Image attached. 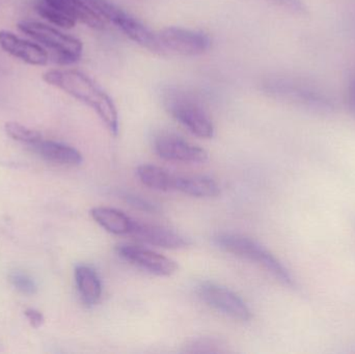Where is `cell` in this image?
<instances>
[{
    "label": "cell",
    "mask_w": 355,
    "mask_h": 354,
    "mask_svg": "<svg viewBox=\"0 0 355 354\" xmlns=\"http://www.w3.org/2000/svg\"><path fill=\"white\" fill-rule=\"evenodd\" d=\"M218 346L217 343L213 340H198L189 345L190 349L188 353H213L215 351L212 347Z\"/></svg>",
    "instance_id": "cb8c5ba5"
},
{
    "label": "cell",
    "mask_w": 355,
    "mask_h": 354,
    "mask_svg": "<svg viewBox=\"0 0 355 354\" xmlns=\"http://www.w3.org/2000/svg\"><path fill=\"white\" fill-rule=\"evenodd\" d=\"M270 1L296 16H308L309 15V8L304 0H270Z\"/></svg>",
    "instance_id": "7402d4cb"
},
{
    "label": "cell",
    "mask_w": 355,
    "mask_h": 354,
    "mask_svg": "<svg viewBox=\"0 0 355 354\" xmlns=\"http://www.w3.org/2000/svg\"><path fill=\"white\" fill-rule=\"evenodd\" d=\"M352 116H354V118H355V114H352Z\"/></svg>",
    "instance_id": "4316f807"
},
{
    "label": "cell",
    "mask_w": 355,
    "mask_h": 354,
    "mask_svg": "<svg viewBox=\"0 0 355 354\" xmlns=\"http://www.w3.org/2000/svg\"><path fill=\"white\" fill-rule=\"evenodd\" d=\"M160 45L180 55H200L208 51L211 39L202 31L183 27H166L158 35Z\"/></svg>",
    "instance_id": "ba28073f"
},
{
    "label": "cell",
    "mask_w": 355,
    "mask_h": 354,
    "mask_svg": "<svg viewBox=\"0 0 355 354\" xmlns=\"http://www.w3.org/2000/svg\"><path fill=\"white\" fill-rule=\"evenodd\" d=\"M48 85L62 89L95 110L112 134L119 132V114L112 98L93 79L76 70H51L43 75Z\"/></svg>",
    "instance_id": "6da1fadb"
},
{
    "label": "cell",
    "mask_w": 355,
    "mask_h": 354,
    "mask_svg": "<svg viewBox=\"0 0 355 354\" xmlns=\"http://www.w3.org/2000/svg\"><path fill=\"white\" fill-rule=\"evenodd\" d=\"M130 235L135 236L137 240L162 247V249H185L191 245V241L187 237L179 234L176 231L171 230L166 227L158 226V224L137 222V220H135Z\"/></svg>",
    "instance_id": "8fae6325"
},
{
    "label": "cell",
    "mask_w": 355,
    "mask_h": 354,
    "mask_svg": "<svg viewBox=\"0 0 355 354\" xmlns=\"http://www.w3.org/2000/svg\"><path fill=\"white\" fill-rule=\"evenodd\" d=\"M25 316H26L31 326L35 328H41L43 326L44 321H45L43 314L35 309L26 310L25 311Z\"/></svg>",
    "instance_id": "484cf974"
},
{
    "label": "cell",
    "mask_w": 355,
    "mask_h": 354,
    "mask_svg": "<svg viewBox=\"0 0 355 354\" xmlns=\"http://www.w3.org/2000/svg\"><path fill=\"white\" fill-rule=\"evenodd\" d=\"M6 131L8 136L12 137L15 141L28 143L29 145L42 139V135L39 131L27 128L16 122L6 123Z\"/></svg>",
    "instance_id": "ffe728a7"
},
{
    "label": "cell",
    "mask_w": 355,
    "mask_h": 354,
    "mask_svg": "<svg viewBox=\"0 0 355 354\" xmlns=\"http://www.w3.org/2000/svg\"><path fill=\"white\" fill-rule=\"evenodd\" d=\"M345 104L350 114H355V72L350 78L345 93Z\"/></svg>",
    "instance_id": "d4e9b609"
},
{
    "label": "cell",
    "mask_w": 355,
    "mask_h": 354,
    "mask_svg": "<svg viewBox=\"0 0 355 354\" xmlns=\"http://www.w3.org/2000/svg\"><path fill=\"white\" fill-rule=\"evenodd\" d=\"M214 242L219 249L227 253L260 264L284 286L290 289H297V282L288 268H286L268 249H265L254 239L241 235L223 233L215 237Z\"/></svg>",
    "instance_id": "3957f363"
},
{
    "label": "cell",
    "mask_w": 355,
    "mask_h": 354,
    "mask_svg": "<svg viewBox=\"0 0 355 354\" xmlns=\"http://www.w3.org/2000/svg\"><path fill=\"white\" fill-rule=\"evenodd\" d=\"M177 191L194 197H215L220 193V188L209 177H179Z\"/></svg>",
    "instance_id": "ac0fdd59"
},
{
    "label": "cell",
    "mask_w": 355,
    "mask_h": 354,
    "mask_svg": "<svg viewBox=\"0 0 355 354\" xmlns=\"http://www.w3.org/2000/svg\"><path fill=\"white\" fill-rule=\"evenodd\" d=\"M31 149L43 159L60 166H75L83 162V155L70 145L52 141L40 139L31 145Z\"/></svg>",
    "instance_id": "5bb4252c"
},
{
    "label": "cell",
    "mask_w": 355,
    "mask_h": 354,
    "mask_svg": "<svg viewBox=\"0 0 355 354\" xmlns=\"http://www.w3.org/2000/svg\"><path fill=\"white\" fill-rule=\"evenodd\" d=\"M0 47L6 53L31 66H45L49 60L47 52L41 46L20 39L10 31H0Z\"/></svg>",
    "instance_id": "7c38bea8"
},
{
    "label": "cell",
    "mask_w": 355,
    "mask_h": 354,
    "mask_svg": "<svg viewBox=\"0 0 355 354\" xmlns=\"http://www.w3.org/2000/svg\"><path fill=\"white\" fill-rule=\"evenodd\" d=\"M75 281L83 303L89 307L97 305L102 295L101 281L97 272L89 266H77Z\"/></svg>",
    "instance_id": "2e32d148"
},
{
    "label": "cell",
    "mask_w": 355,
    "mask_h": 354,
    "mask_svg": "<svg viewBox=\"0 0 355 354\" xmlns=\"http://www.w3.org/2000/svg\"><path fill=\"white\" fill-rule=\"evenodd\" d=\"M10 281L12 286L21 293L31 295L37 292V284L28 274L19 272H12L10 276Z\"/></svg>",
    "instance_id": "44dd1931"
},
{
    "label": "cell",
    "mask_w": 355,
    "mask_h": 354,
    "mask_svg": "<svg viewBox=\"0 0 355 354\" xmlns=\"http://www.w3.org/2000/svg\"><path fill=\"white\" fill-rule=\"evenodd\" d=\"M119 256L132 265L159 276H170L177 272V262L156 251L137 245H119Z\"/></svg>",
    "instance_id": "9c48e42d"
},
{
    "label": "cell",
    "mask_w": 355,
    "mask_h": 354,
    "mask_svg": "<svg viewBox=\"0 0 355 354\" xmlns=\"http://www.w3.org/2000/svg\"><path fill=\"white\" fill-rule=\"evenodd\" d=\"M156 153L170 161L200 163L208 160V153L202 148L188 143L174 133H162L154 141Z\"/></svg>",
    "instance_id": "30bf717a"
},
{
    "label": "cell",
    "mask_w": 355,
    "mask_h": 354,
    "mask_svg": "<svg viewBox=\"0 0 355 354\" xmlns=\"http://www.w3.org/2000/svg\"><path fill=\"white\" fill-rule=\"evenodd\" d=\"M164 100L168 114L192 134L200 139H211L214 135L212 121L193 94L168 87L164 91Z\"/></svg>",
    "instance_id": "277c9868"
},
{
    "label": "cell",
    "mask_w": 355,
    "mask_h": 354,
    "mask_svg": "<svg viewBox=\"0 0 355 354\" xmlns=\"http://www.w3.org/2000/svg\"><path fill=\"white\" fill-rule=\"evenodd\" d=\"M37 14L43 17L46 20L49 21L52 24L56 26L62 27V28H72L76 25V21L71 17L67 16L64 12L52 6H48L45 2L40 1L35 6Z\"/></svg>",
    "instance_id": "d6986e66"
},
{
    "label": "cell",
    "mask_w": 355,
    "mask_h": 354,
    "mask_svg": "<svg viewBox=\"0 0 355 354\" xmlns=\"http://www.w3.org/2000/svg\"><path fill=\"white\" fill-rule=\"evenodd\" d=\"M104 20L110 21L121 29L125 35L141 47L152 52H160L164 48L160 45L158 35H154L147 26L137 18L130 16L120 6L110 0H85Z\"/></svg>",
    "instance_id": "8992f818"
},
{
    "label": "cell",
    "mask_w": 355,
    "mask_h": 354,
    "mask_svg": "<svg viewBox=\"0 0 355 354\" xmlns=\"http://www.w3.org/2000/svg\"><path fill=\"white\" fill-rule=\"evenodd\" d=\"M91 215L104 230L114 235L130 234L135 224V220L114 208H94L92 209Z\"/></svg>",
    "instance_id": "9a60e30c"
},
{
    "label": "cell",
    "mask_w": 355,
    "mask_h": 354,
    "mask_svg": "<svg viewBox=\"0 0 355 354\" xmlns=\"http://www.w3.org/2000/svg\"><path fill=\"white\" fill-rule=\"evenodd\" d=\"M137 174L141 182L150 188L159 191H177L179 177L171 174L164 168L151 164H144L137 168Z\"/></svg>",
    "instance_id": "e0dca14e"
},
{
    "label": "cell",
    "mask_w": 355,
    "mask_h": 354,
    "mask_svg": "<svg viewBox=\"0 0 355 354\" xmlns=\"http://www.w3.org/2000/svg\"><path fill=\"white\" fill-rule=\"evenodd\" d=\"M200 299L209 307L238 321L248 322L252 315L243 299L225 287L204 283L198 289Z\"/></svg>",
    "instance_id": "52a82bcc"
},
{
    "label": "cell",
    "mask_w": 355,
    "mask_h": 354,
    "mask_svg": "<svg viewBox=\"0 0 355 354\" xmlns=\"http://www.w3.org/2000/svg\"><path fill=\"white\" fill-rule=\"evenodd\" d=\"M124 197L125 201L132 206L135 209L141 210V211L146 212H156L159 210L157 206L152 204L151 202L147 201V200L143 199V197H137V195H130V193H124L122 195Z\"/></svg>",
    "instance_id": "603a6c76"
},
{
    "label": "cell",
    "mask_w": 355,
    "mask_h": 354,
    "mask_svg": "<svg viewBox=\"0 0 355 354\" xmlns=\"http://www.w3.org/2000/svg\"><path fill=\"white\" fill-rule=\"evenodd\" d=\"M48 6L60 10L67 16L74 19L94 29H102L105 25L104 19L85 2V0H41Z\"/></svg>",
    "instance_id": "4fadbf2b"
},
{
    "label": "cell",
    "mask_w": 355,
    "mask_h": 354,
    "mask_svg": "<svg viewBox=\"0 0 355 354\" xmlns=\"http://www.w3.org/2000/svg\"><path fill=\"white\" fill-rule=\"evenodd\" d=\"M269 97L291 104L318 116H333L337 103L329 93L304 79L291 76H271L263 82Z\"/></svg>",
    "instance_id": "7a4b0ae2"
},
{
    "label": "cell",
    "mask_w": 355,
    "mask_h": 354,
    "mask_svg": "<svg viewBox=\"0 0 355 354\" xmlns=\"http://www.w3.org/2000/svg\"><path fill=\"white\" fill-rule=\"evenodd\" d=\"M18 28L51 50L58 64H71L80 60L83 49L80 39L35 21H23L19 23Z\"/></svg>",
    "instance_id": "5b68a950"
}]
</instances>
